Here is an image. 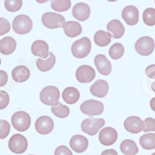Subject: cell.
Instances as JSON below:
<instances>
[{"label": "cell", "mask_w": 155, "mask_h": 155, "mask_svg": "<svg viewBox=\"0 0 155 155\" xmlns=\"http://www.w3.org/2000/svg\"><path fill=\"white\" fill-rule=\"evenodd\" d=\"M0 66H1V59H0Z\"/></svg>", "instance_id": "obj_44"}, {"label": "cell", "mask_w": 155, "mask_h": 155, "mask_svg": "<svg viewBox=\"0 0 155 155\" xmlns=\"http://www.w3.org/2000/svg\"><path fill=\"white\" fill-rule=\"evenodd\" d=\"M33 22L30 17L25 15H19L15 18L12 22V29L16 33L24 35L30 32Z\"/></svg>", "instance_id": "obj_3"}, {"label": "cell", "mask_w": 155, "mask_h": 155, "mask_svg": "<svg viewBox=\"0 0 155 155\" xmlns=\"http://www.w3.org/2000/svg\"><path fill=\"white\" fill-rule=\"evenodd\" d=\"M95 77V71L92 66L83 65L76 71V78L80 83H90Z\"/></svg>", "instance_id": "obj_11"}, {"label": "cell", "mask_w": 155, "mask_h": 155, "mask_svg": "<svg viewBox=\"0 0 155 155\" xmlns=\"http://www.w3.org/2000/svg\"><path fill=\"white\" fill-rule=\"evenodd\" d=\"M105 124L103 118H87L85 119L81 124V129L89 136H95L98 130Z\"/></svg>", "instance_id": "obj_8"}, {"label": "cell", "mask_w": 155, "mask_h": 155, "mask_svg": "<svg viewBox=\"0 0 155 155\" xmlns=\"http://www.w3.org/2000/svg\"><path fill=\"white\" fill-rule=\"evenodd\" d=\"M55 155H73V153L65 145H60L55 149Z\"/></svg>", "instance_id": "obj_38"}, {"label": "cell", "mask_w": 155, "mask_h": 155, "mask_svg": "<svg viewBox=\"0 0 155 155\" xmlns=\"http://www.w3.org/2000/svg\"><path fill=\"white\" fill-rule=\"evenodd\" d=\"M4 3L6 10L10 12H15L21 8L23 2L21 0H6Z\"/></svg>", "instance_id": "obj_33"}, {"label": "cell", "mask_w": 155, "mask_h": 155, "mask_svg": "<svg viewBox=\"0 0 155 155\" xmlns=\"http://www.w3.org/2000/svg\"><path fill=\"white\" fill-rule=\"evenodd\" d=\"M11 126L5 120H0V139H4L10 133Z\"/></svg>", "instance_id": "obj_34"}, {"label": "cell", "mask_w": 155, "mask_h": 155, "mask_svg": "<svg viewBox=\"0 0 155 155\" xmlns=\"http://www.w3.org/2000/svg\"><path fill=\"white\" fill-rule=\"evenodd\" d=\"M92 49V43L88 37H83L73 43L71 52L74 57L83 59L87 57Z\"/></svg>", "instance_id": "obj_1"}, {"label": "cell", "mask_w": 155, "mask_h": 155, "mask_svg": "<svg viewBox=\"0 0 155 155\" xmlns=\"http://www.w3.org/2000/svg\"><path fill=\"white\" fill-rule=\"evenodd\" d=\"M11 29L9 21L5 18H0V35L8 33Z\"/></svg>", "instance_id": "obj_36"}, {"label": "cell", "mask_w": 155, "mask_h": 155, "mask_svg": "<svg viewBox=\"0 0 155 155\" xmlns=\"http://www.w3.org/2000/svg\"><path fill=\"white\" fill-rule=\"evenodd\" d=\"M52 8L55 12H66L71 7V2L70 0H55L51 2Z\"/></svg>", "instance_id": "obj_29"}, {"label": "cell", "mask_w": 155, "mask_h": 155, "mask_svg": "<svg viewBox=\"0 0 155 155\" xmlns=\"http://www.w3.org/2000/svg\"><path fill=\"white\" fill-rule=\"evenodd\" d=\"M124 47L120 43H115L109 49V56L113 60H119L123 57L124 54Z\"/></svg>", "instance_id": "obj_30"}, {"label": "cell", "mask_w": 155, "mask_h": 155, "mask_svg": "<svg viewBox=\"0 0 155 155\" xmlns=\"http://www.w3.org/2000/svg\"><path fill=\"white\" fill-rule=\"evenodd\" d=\"M151 155H155V152H154V153H153V154H151Z\"/></svg>", "instance_id": "obj_45"}, {"label": "cell", "mask_w": 155, "mask_h": 155, "mask_svg": "<svg viewBox=\"0 0 155 155\" xmlns=\"http://www.w3.org/2000/svg\"><path fill=\"white\" fill-rule=\"evenodd\" d=\"M40 98L45 105L52 107L57 106L59 104L60 91L56 87L47 86L41 91Z\"/></svg>", "instance_id": "obj_2"}, {"label": "cell", "mask_w": 155, "mask_h": 155, "mask_svg": "<svg viewBox=\"0 0 155 155\" xmlns=\"http://www.w3.org/2000/svg\"><path fill=\"white\" fill-rule=\"evenodd\" d=\"M120 151L124 155H136L139 153V148L136 142L131 139H125L120 144Z\"/></svg>", "instance_id": "obj_27"}, {"label": "cell", "mask_w": 155, "mask_h": 155, "mask_svg": "<svg viewBox=\"0 0 155 155\" xmlns=\"http://www.w3.org/2000/svg\"><path fill=\"white\" fill-rule=\"evenodd\" d=\"M107 30L111 34L114 38H120L125 33V28L119 20L114 19L110 21L107 25Z\"/></svg>", "instance_id": "obj_20"}, {"label": "cell", "mask_w": 155, "mask_h": 155, "mask_svg": "<svg viewBox=\"0 0 155 155\" xmlns=\"http://www.w3.org/2000/svg\"><path fill=\"white\" fill-rule=\"evenodd\" d=\"M90 7L86 3H77L72 8L73 16L80 21H86L90 16Z\"/></svg>", "instance_id": "obj_16"}, {"label": "cell", "mask_w": 155, "mask_h": 155, "mask_svg": "<svg viewBox=\"0 0 155 155\" xmlns=\"http://www.w3.org/2000/svg\"><path fill=\"white\" fill-rule=\"evenodd\" d=\"M64 33L70 38H74L80 35L82 32V26L77 21H66L62 25Z\"/></svg>", "instance_id": "obj_22"}, {"label": "cell", "mask_w": 155, "mask_h": 155, "mask_svg": "<svg viewBox=\"0 0 155 155\" xmlns=\"http://www.w3.org/2000/svg\"><path fill=\"white\" fill-rule=\"evenodd\" d=\"M70 146L75 152L83 153L88 148L89 141L87 138L82 135H75L70 140Z\"/></svg>", "instance_id": "obj_17"}, {"label": "cell", "mask_w": 155, "mask_h": 155, "mask_svg": "<svg viewBox=\"0 0 155 155\" xmlns=\"http://www.w3.org/2000/svg\"><path fill=\"white\" fill-rule=\"evenodd\" d=\"M30 72L28 68L25 66H18L12 70V79L17 83H23L29 79Z\"/></svg>", "instance_id": "obj_21"}, {"label": "cell", "mask_w": 155, "mask_h": 155, "mask_svg": "<svg viewBox=\"0 0 155 155\" xmlns=\"http://www.w3.org/2000/svg\"><path fill=\"white\" fill-rule=\"evenodd\" d=\"M80 111L89 116L100 115L104 111V105L102 102L89 100L83 102L80 106Z\"/></svg>", "instance_id": "obj_7"}, {"label": "cell", "mask_w": 155, "mask_h": 155, "mask_svg": "<svg viewBox=\"0 0 155 155\" xmlns=\"http://www.w3.org/2000/svg\"><path fill=\"white\" fill-rule=\"evenodd\" d=\"M122 18L128 25H136L139 21V10L134 5L126 6L122 11Z\"/></svg>", "instance_id": "obj_14"}, {"label": "cell", "mask_w": 155, "mask_h": 155, "mask_svg": "<svg viewBox=\"0 0 155 155\" xmlns=\"http://www.w3.org/2000/svg\"><path fill=\"white\" fill-rule=\"evenodd\" d=\"M150 106H151V109L155 112V97L151 99V101H150Z\"/></svg>", "instance_id": "obj_42"}, {"label": "cell", "mask_w": 155, "mask_h": 155, "mask_svg": "<svg viewBox=\"0 0 155 155\" xmlns=\"http://www.w3.org/2000/svg\"><path fill=\"white\" fill-rule=\"evenodd\" d=\"M101 155H118L117 151L114 149H107L102 151Z\"/></svg>", "instance_id": "obj_41"}, {"label": "cell", "mask_w": 155, "mask_h": 155, "mask_svg": "<svg viewBox=\"0 0 155 155\" xmlns=\"http://www.w3.org/2000/svg\"><path fill=\"white\" fill-rule=\"evenodd\" d=\"M155 43L154 39L150 36L139 38L135 44L136 52L142 56H149L154 50Z\"/></svg>", "instance_id": "obj_5"}, {"label": "cell", "mask_w": 155, "mask_h": 155, "mask_svg": "<svg viewBox=\"0 0 155 155\" xmlns=\"http://www.w3.org/2000/svg\"><path fill=\"white\" fill-rule=\"evenodd\" d=\"M31 118L28 113L25 111H17L12 117V124L15 130L24 132L30 128Z\"/></svg>", "instance_id": "obj_4"}, {"label": "cell", "mask_w": 155, "mask_h": 155, "mask_svg": "<svg viewBox=\"0 0 155 155\" xmlns=\"http://www.w3.org/2000/svg\"><path fill=\"white\" fill-rule=\"evenodd\" d=\"M111 34L104 30H98L95 33L94 41L99 47H105L111 41Z\"/></svg>", "instance_id": "obj_26"}, {"label": "cell", "mask_w": 155, "mask_h": 155, "mask_svg": "<svg viewBox=\"0 0 155 155\" xmlns=\"http://www.w3.org/2000/svg\"><path fill=\"white\" fill-rule=\"evenodd\" d=\"M52 112L58 118H66L70 114V108L65 105L59 103L57 106L52 107Z\"/></svg>", "instance_id": "obj_31"}, {"label": "cell", "mask_w": 155, "mask_h": 155, "mask_svg": "<svg viewBox=\"0 0 155 155\" xmlns=\"http://www.w3.org/2000/svg\"><path fill=\"white\" fill-rule=\"evenodd\" d=\"M31 52L34 56L40 58H48V56L49 55V45L43 40H36L32 44Z\"/></svg>", "instance_id": "obj_18"}, {"label": "cell", "mask_w": 155, "mask_h": 155, "mask_svg": "<svg viewBox=\"0 0 155 155\" xmlns=\"http://www.w3.org/2000/svg\"><path fill=\"white\" fill-rule=\"evenodd\" d=\"M28 147L27 139L21 134H15L9 141V148L15 154H23L25 152Z\"/></svg>", "instance_id": "obj_6"}, {"label": "cell", "mask_w": 155, "mask_h": 155, "mask_svg": "<svg viewBox=\"0 0 155 155\" xmlns=\"http://www.w3.org/2000/svg\"><path fill=\"white\" fill-rule=\"evenodd\" d=\"M117 132L113 127H105L100 131L98 139L101 144L105 146L114 145L117 140Z\"/></svg>", "instance_id": "obj_13"}, {"label": "cell", "mask_w": 155, "mask_h": 155, "mask_svg": "<svg viewBox=\"0 0 155 155\" xmlns=\"http://www.w3.org/2000/svg\"></svg>", "instance_id": "obj_47"}, {"label": "cell", "mask_w": 155, "mask_h": 155, "mask_svg": "<svg viewBox=\"0 0 155 155\" xmlns=\"http://www.w3.org/2000/svg\"><path fill=\"white\" fill-rule=\"evenodd\" d=\"M30 155H32V154H30Z\"/></svg>", "instance_id": "obj_46"}, {"label": "cell", "mask_w": 155, "mask_h": 155, "mask_svg": "<svg viewBox=\"0 0 155 155\" xmlns=\"http://www.w3.org/2000/svg\"><path fill=\"white\" fill-rule=\"evenodd\" d=\"M54 121L49 116H41L36 120L35 129L42 135H47L52 133L54 129Z\"/></svg>", "instance_id": "obj_12"}, {"label": "cell", "mask_w": 155, "mask_h": 155, "mask_svg": "<svg viewBox=\"0 0 155 155\" xmlns=\"http://www.w3.org/2000/svg\"><path fill=\"white\" fill-rule=\"evenodd\" d=\"M17 43L15 38L7 36L0 40V53L3 55H9L16 49Z\"/></svg>", "instance_id": "obj_23"}, {"label": "cell", "mask_w": 155, "mask_h": 155, "mask_svg": "<svg viewBox=\"0 0 155 155\" xmlns=\"http://www.w3.org/2000/svg\"><path fill=\"white\" fill-rule=\"evenodd\" d=\"M80 94L78 90L74 87H68L64 90L62 93V98L66 103L73 105L80 100Z\"/></svg>", "instance_id": "obj_24"}, {"label": "cell", "mask_w": 155, "mask_h": 155, "mask_svg": "<svg viewBox=\"0 0 155 155\" xmlns=\"http://www.w3.org/2000/svg\"><path fill=\"white\" fill-rule=\"evenodd\" d=\"M56 58L53 53H49V57L46 59L38 58L36 60V67L40 72H48L54 67Z\"/></svg>", "instance_id": "obj_25"}, {"label": "cell", "mask_w": 155, "mask_h": 155, "mask_svg": "<svg viewBox=\"0 0 155 155\" xmlns=\"http://www.w3.org/2000/svg\"><path fill=\"white\" fill-rule=\"evenodd\" d=\"M10 98L8 93L5 91H0V110L5 109L9 105Z\"/></svg>", "instance_id": "obj_35"}, {"label": "cell", "mask_w": 155, "mask_h": 155, "mask_svg": "<svg viewBox=\"0 0 155 155\" xmlns=\"http://www.w3.org/2000/svg\"><path fill=\"white\" fill-rule=\"evenodd\" d=\"M139 143L145 150L155 149V133H147L139 139Z\"/></svg>", "instance_id": "obj_28"}, {"label": "cell", "mask_w": 155, "mask_h": 155, "mask_svg": "<svg viewBox=\"0 0 155 155\" xmlns=\"http://www.w3.org/2000/svg\"><path fill=\"white\" fill-rule=\"evenodd\" d=\"M151 90H152L154 92H155V81H154L151 84Z\"/></svg>", "instance_id": "obj_43"}, {"label": "cell", "mask_w": 155, "mask_h": 155, "mask_svg": "<svg viewBox=\"0 0 155 155\" xmlns=\"http://www.w3.org/2000/svg\"><path fill=\"white\" fill-rule=\"evenodd\" d=\"M145 75L149 78L155 79V64L148 66L145 69Z\"/></svg>", "instance_id": "obj_39"}, {"label": "cell", "mask_w": 155, "mask_h": 155, "mask_svg": "<svg viewBox=\"0 0 155 155\" xmlns=\"http://www.w3.org/2000/svg\"><path fill=\"white\" fill-rule=\"evenodd\" d=\"M124 128L129 133L137 134L143 131L145 128V123L144 120L137 116H130L124 121Z\"/></svg>", "instance_id": "obj_10"}, {"label": "cell", "mask_w": 155, "mask_h": 155, "mask_svg": "<svg viewBox=\"0 0 155 155\" xmlns=\"http://www.w3.org/2000/svg\"><path fill=\"white\" fill-rule=\"evenodd\" d=\"M8 74L5 71L0 70V87H3L8 82Z\"/></svg>", "instance_id": "obj_40"}, {"label": "cell", "mask_w": 155, "mask_h": 155, "mask_svg": "<svg viewBox=\"0 0 155 155\" xmlns=\"http://www.w3.org/2000/svg\"><path fill=\"white\" fill-rule=\"evenodd\" d=\"M95 66L100 74L103 75H108L111 72V63L104 54H98L94 59Z\"/></svg>", "instance_id": "obj_15"}, {"label": "cell", "mask_w": 155, "mask_h": 155, "mask_svg": "<svg viewBox=\"0 0 155 155\" xmlns=\"http://www.w3.org/2000/svg\"><path fill=\"white\" fill-rule=\"evenodd\" d=\"M65 22V18L59 14L46 12L42 16V23L49 29H57L62 27Z\"/></svg>", "instance_id": "obj_9"}, {"label": "cell", "mask_w": 155, "mask_h": 155, "mask_svg": "<svg viewBox=\"0 0 155 155\" xmlns=\"http://www.w3.org/2000/svg\"><path fill=\"white\" fill-rule=\"evenodd\" d=\"M142 19L147 26H153L155 25V9L153 8H148L143 12Z\"/></svg>", "instance_id": "obj_32"}, {"label": "cell", "mask_w": 155, "mask_h": 155, "mask_svg": "<svg viewBox=\"0 0 155 155\" xmlns=\"http://www.w3.org/2000/svg\"><path fill=\"white\" fill-rule=\"evenodd\" d=\"M145 128L143 130L144 132H151L155 131V119L152 117H148L145 120Z\"/></svg>", "instance_id": "obj_37"}, {"label": "cell", "mask_w": 155, "mask_h": 155, "mask_svg": "<svg viewBox=\"0 0 155 155\" xmlns=\"http://www.w3.org/2000/svg\"><path fill=\"white\" fill-rule=\"evenodd\" d=\"M109 91V85L108 83L105 80L98 79L91 86L90 92L94 97L98 98H103L106 97Z\"/></svg>", "instance_id": "obj_19"}]
</instances>
